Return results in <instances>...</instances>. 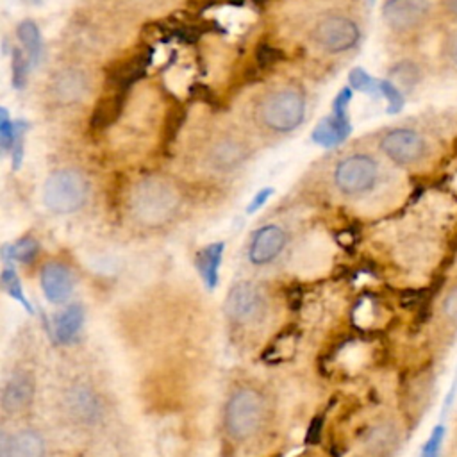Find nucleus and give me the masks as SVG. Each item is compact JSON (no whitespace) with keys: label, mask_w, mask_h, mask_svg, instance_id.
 Wrapping results in <instances>:
<instances>
[{"label":"nucleus","mask_w":457,"mask_h":457,"mask_svg":"<svg viewBox=\"0 0 457 457\" xmlns=\"http://www.w3.org/2000/svg\"><path fill=\"white\" fill-rule=\"evenodd\" d=\"M180 196L177 189L164 179H141L130 196V211L145 227L155 228L171 221L179 211Z\"/></svg>","instance_id":"f257e3e1"},{"label":"nucleus","mask_w":457,"mask_h":457,"mask_svg":"<svg viewBox=\"0 0 457 457\" xmlns=\"http://www.w3.org/2000/svg\"><path fill=\"white\" fill-rule=\"evenodd\" d=\"M305 116V96L300 87L286 86L262 98L259 104L261 123L273 132L295 130Z\"/></svg>","instance_id":"f03ea898"},{"label":"nucleus","mask_w":457,"mask_h":457,"mask_svg":"<svg viewBox=\"0 0 457 457\" xmlns=\"http://www.w3.org/2000/svg\"><path fill=\"white\" fill-rule=\"evenodd\" d=\"M89 186L86 177L71 168L52 171L43 184V204L55 214L79 211L87 200Z\"/></svg>","instance_id":"7ed1b4c3"},{"label":"nucleus","mask_w":457,"mask_h":457,"mask_svg":"<svg viewBox=\"0 0 457 457\" xmlns=\"http://www.w3.org/2000/svg\"><path fill=\"white\" fill-rule=\"evenodd\" d=\"M264 418V400L252 387L236 389L225 405V428L227 434L243 441L253 436Z\"/></svg>","instance_id":"20e7f679"},{"label":"nucleus","mask_w":457,"mask_h":457,"mask_svg":"<svg viewBox=\"0 0 457 457\" xmlns=\"http://www.w3.org/2000/svg\"><path fill=\"white\" fill-rule=\"evenodd\" d=\"M434 14V0H384L380 7L384 25L396 36L423 32Z\"/></svg>","instance_id":"39448f33"},{"label":"nucleus","mask_w":457,"mask_h":457,"mask_svg":"<svg viewBox=\"0 0 457 457\" xmlns=\"http://www.w3.org/2000/svg\"><path fill=\"white\" fill-rule=\"evenodd\" d=\"M380 177L378 162L370 154H352L341 159L334 170V184L345 196L370 193Z\"/></svg>","instance_id":"423d86ee"},{"label":"nucleus","mask_w":457,"mask_h":457,"mask_svg":"<svg viewBox=\"0 0 457 457\" xmlns=\"http://www.w3.org/2000/svg\"><path fill=\"white\" fill-rule=\"evenodd\" d=\"M378 150L393 164L412 168L425 161L428 154V143L425 136L412 127H393L380 136Z\"/></svg>","instance_id":"0eeeda50"},{"label":"nucleus","mask_w":457,"mask_h":457,"mask_svg":"<svg viewBox=\"0 0 457 457\" xmlns=\"http://www.w3.org/2000/svg\"><path fill=\"white\" fill-rule=\"evenodd\" d=\"M311 39L328 54H341L353 48L361 39L359 25L343 14H330L312 27Z\"/></svg>","instance_id":"6e6552de"},{"label":"nucleus","mask_w":457,"mask_h":457,"mask_svg":"<svg viewBox=\"0 0 457 457\" xmlns=\"http://www.w3.org/2000/svg\"><path fill=\"white\" fill-rule=\"evenodd\" d=\"M352 87L345 86L339 89L332 102L330 116L320 120V123L312 129V141L323 148H332L341 145L352 134V123L348 116V104L352 100Z\"/></svg>","instance_id":"1a4fd4ad"},{"label":"nucleus","mask_w":457,"mask_h":457,"mask_svg":"<svg viewBox=\"0 0 457 457\" xmlns=\"http://www.w3.org/2000/svg\"><path fill=\"white\" fill-rule=\"evenodd\" d=\"M264 305L261 289L252 282H237L230 287L225 298V314L237 323L253 320Z\"/></svg>","instance_id":"9d476101"},{"label":"nucleus","mask_w":457,"mask_h":457,"mask_svg":"<svg viewBox=\"0 0 457 457\" xmlns=\"http://www.w3.org/2000/svg\"><path fill=\"white\" fill-rule=\"evenodd\" d=\"M287 243V234L280 225H264L252 236L248 259L255 266H264L275 261Z\"/></svg>","instance_id":"9b49d317"},{"label":"nucleus","mask_w":457,"mask_h":457,"mask_svg":"<svg viewBox=\"0 0 457 457\" xmlns=\"http://www.w3.org/2000/svg\"><path fill=\"white\" fill-rule=\"evenodd\" d=\"M150 64H152V50L150 48L139 50L137 54L112 66V70L107 75V84L111 86L112 91L127 93L137 80L145 77Z\"/></svg>","instance_id":"f8f14e48"},{"label":"nucleus","mask_w":457,"mask_h":457,"mask_svg":"<svg viewBox=\"0 0 457 457\" xmlns=\"http://www.w3.org/2000/svg\"><path fill=\"white\" fill-rule=\"evenodd\" d=\"M39 282H41V289H43L46 300L52 303L66 302L75 286L70 268L57 261H50V262L43 264Z\"/></svg>","instance_id":"ddd939ff"},{"label":"nucleus","mask_w":457,"mask_h":457,"mask_svg":"<svg viewBox=\"0 0 457 457\" xmlns=\"http://www.w3.org/2000/svg\"><path fill=\"white\" fill-rule=\"evenodd\" d=\"M87 91V77L79 68H62L50 80V95L57 104L79 102Z\"/></svg>","instance_id":"4468645a"},{"label":"nucleus","mask_w":457,"mask_h":457,"mask_svg":"<svg viewBox=\"0 0 457 457\" xmlns=\"http://www.w3.org/2000/svg\"><path fill=\"white\" fill-rule=\"evenodd\" d=\"M34 396V378L29 371H14L2 391V409L18 412L25 409Z\"/></svg>","instance_id":"2eb2a0df"},{"label":"nucleus","mask_w":457,"mask_h":457,"mask_svg":"<svg viewBox=\"0 0 457 457\" xmlns=\"http://www.w3.org/2000/svg\"><path fill=\"white\" fill-rule=\"evenodd\" d=\"M125 98H127V93L112 91V89L105 96H102L95 104L91 118H89L91 129L93 130H105L111 125H114L118 121V118L121 116V112H123Z\"/></svg>","instance_id":"dca6fc26"},{"label":"nucleus","mask_w":457,"mask_h":457,"mask_svg":"<svg viewBox=\"0 0 457 457\" xmlns=\"http://www.w3.org/2000/svg\"><path fill=\"white\" fill-rule=\"evenodd\" d=\"M209 162L220 171H228L237 168L245 157H246V148L241 141L234 137H221L214 141V145L209 148Z\"/></svg>","instance_id":"f3484780"},{"label":"nucleus","mask_w":457,"mask_h":457,"mask_svg":"<svg viewBox=\"0 0 457 457\" xmlns=\"http://www.w3.org/2000/svg\"><path fill=\"white\" fill-rule=\"evenodd\" d=\"M2 457H45L43 437L36 430H20L2 439Z\"/></svg>","instance_id":"a211bd4d"},{"label":"nucleus","mask_w":457,"mask_h":457,"mask_svg":"<svg viewBox=\"0 0 457 457\" xmlns=\"http://www.w3.org/2000/svg\"><path fill=\"white\" fill-rule=\"evenodd\" d=\"M223 250H225V243L216 241V243H211V245L200 248L195 255L196 270H198L200 277L204 278L207 289H214L218 286V275H220Z\"/></svg>","instance_id":"6ab92c4d"},{"label":"nucleus","mask_w":457,"mask_h":457,"mask_svg":"<svg viewBox=\"0 0 457 457\" xmlns=\"http://www.w3.org/2000/svg\"><path fill=\"white\" fill-rule=\"evenodd\" d=\"M84 307L80 303H71L61 311L54 320V336L61 345H68L80 332L84 323Z\"/></svg>","instance_id":"aec40b11"},{"label":"nucleus","mask_w":457,"mask_h":457,"mask_svg":"<svg viewBox=\"0 0 457 457\" xmlns=\"http://www.w3.org/2000/svg\"><path fill=\"white\" fill-rule=\"evenodd\" d=\"M423 66L414 59H402L389 68V80L396 84L405 95L414 91L423 82Z\"/></svg>","instance_id":"412c9836"},{"label":"nucleus","mask_w":457,"mask_h":457,"mask_svg":"<svg viewBox=\"0 0 457 457\" xmlns=\"http://www.w3.org/2000/svg\"><path fill=\"white\" fill-rule=\"evenodd\" d=\"M16 36L20 39V45L30 62L36 66L41 61L43 55V41H41V32L39 27L32 20H23L16 27Z\"/></svg>","instance_id":"4be33fe9"},{"label":"nucleus","mask_w":457,"mask_h":457,"mask_svg":"<svg viewBox=\"0 0 457 457\" xmlns=\"http://www.w3.org/2000/svg\"><path fill=\"white\" fill-rule=\"evenodd\" d=\"M4 252L9 253V257L14 261L29 264L39 253V243L32 236H23L18 241H14L11 246H5Z\"/></svg>","instance_id":"5701e85b"},{"label":"nucleus","mask_w":457,"mask_h":457,"mask_svg":"<svg viewBox=\"0 0 457 457\" xmlns=\"http://www.w3.org/2000/svg\"><path fill=\"white\" fill-rule=\"evenodd\" d=\"M0 282H2L4 291H5L11 298H14L16 302H20V303H21V305L30 312V314L34 312V311H32L30 302L25 298V293H23L21 282H20L18 273H16V270H14L12 266H9V264H5V266H4V270H2V277H0Z\"/></svg>","instance_id":"b1692460"},{"label":"nucleus","mask_w":457,"mask_h":457,"mask_svg":"<svg viewBox=\"0 0 457 457\" xmlns=\"http://www.w3.org/2000/svg\"><path fill=\"white\" fill-rule=\"evenodd\" d=\"M348 84L353 91L364 95H380V80L370 75L364 68H352L348 73Z\"/></svg>","instance_id":"393cba45"},{"label":"nucleus","mask_w":457,"mask_h":457,"mask_svg":"<svg viewBox=\"0 0 457 457\" xmlns=\"http://www.w3.org/2000/svg\"><path fill=\"white\" fill-rule=\"evenodd\" d=\"M29 62L30 59L23 52V48L14 46L12 48V59H11V71H12V87L23 89L27 77H29Z\"/></svg>","instance_id":"a878e982"},{"label":"nucleus","mask_w":457,"mask_h":457,"mask_svg":"<svg viewBox=\"0 0 457 457\" xmlns=\"http://www.w3.org/2000/svg\"><path fill=\"white\" fill-rule=\"evenodd\" d=\"M380 96L386 98L389 114H398L405 107V93L389 79H380Z\"/></svg>","instance_id":"bb28decb"},{"label":"nucleus","mask_w":457,"mask_h":457,"mask_svg":"<svg viewBox=\"0 0 457 457\" xmlns=\"http://www.w3.org/2000/svg\"><path fill=\"white\" fill-rule=\"evenodd\" d=\"M255 64L259 70H268V68H273L275 64H278L280 61H284V52L273 45H268V43H261L257 48H255Z\"/></svg>","instance_id":"cd10ccee"},{"label":"nucleus","mask_w":457,"mask_h":457,"mask_svg":"<svg viewBox=\"0 0 457 457\" xmlns=\"http://www.w3.org/2000/svg\"><path fill=\"white\" fill-rule=\"evenodd\" d=\"M29 130V123L25 120H14V139L11 146V157H12V168L20 170L23 161V146H25V134Z\"/></svg>","instance_id":"c85d7f7f"},{"label":"nucleus","mask_w":457,"mask_h":457,"mask_svg":"<svg viewBox=\"0 0 457 457\" xmlns=\"http://www.w3.org/2000/svg\"><path fill=\"white\" fill-rule=\"evenodd\" d=\"M441 54L445 62L457 73V25L450 27L445 32L443 43H441Z\"/></svg>","instance_id":"c756f323"},{"label":"nucleus","mask_w":457,"mask_h":457,"mask_svg":"<svg viewBox=\"0 0 457 457\" xmlns=\"http://www.w3.org/2000/svg\"><path fill=\"white\" fill-rule=\"evenodd\" d=\"M445 436H446V428L445 425H436L427 441L423 443L421 446V457H439L441 455V448H443V441H445Z\"/></svg>","instance_id":"7c9ffc66"},{"label":"nucleus","mask_w":457,"mask_h":457,"mask_svg":"<svg viewBox=\"0 0 457 457\" xmlns=\"http://www.w3.org/2000/svg\"><path fill=\"white\" fill-rule=\"evenodd\" d=\"M441 312L443 316L457 325V280H453L441 296Z\"/></svg>","instance_id":"2f4dec72"},{"label":"nucleus","mask_w":457,"mask_h":457,"mask_svg":"<svg viewBox=\"0 0 457 457\" xmlns=\"http://www.w3.org/2000/svg\"><path fill=\"white\" fill-rule=\"evenodd\" d=\"M12 139H14V121H11L7 109L2 107L0 109V146L4 154L11 152Z\"/></svg>","instance_id":"473e14b6"},{"label":"nucleus","mask_w":457,"mask_h":457,"mask_svg":"<svg viewBox=\"0 0 457 457\" xmlns=\"http://www.w3.org/2000/svg\"><path fill=\"white\" fill-rule=\"evenodd\" d=\"M184 118H186V114H184V111H182L180 107H175V109H171V111L168 112L166 127H164V137H166V141H171V139L177 136V132H179V129H180Z\"/></svg>","instance_id":"72a5a7b5"},{"label":"nucleus","mask_w":457,"mask_h":457,"mask_svg":"<svg viewBox=\"0 0 457 457\" xmlns=\"http://www.w3.org/2000/svg\"><path fill=\"white\" fill-rule=\"evenodd\" d=\"M436 12L448 23L457 25V0H437Z\"/></svg>","instance_id":"f704fd0d"},{"label":"nucleus","mask_w":457,"mask_h":457,"mask_svg":"<svg viewBox=\"0 0 457 457\" xmlns=\"http://www.w3.org/2000/svg\"><path fill=\"white\" fill-rule=\"evenodd\" d=\"M273 195V187H262V189H259L255 195H253V198L250 200V204H248V207H246V212L248 214H253L255 211H259L266 202H268V198Z\"/></svg>","instance_id":"c9c22d12"},{"label":"nucleus","mask_w":457,"mask_h":457,"mask_svg":"<svg viewBox=\"0 0 457 457\" xmlns=\"http://www.w3.org/2000/svg\"><path fill=\"white\" fill-rule=\"evenodd\" d=\"M455 398H457V368H455V375H453V378H452V382H450V387H448V391H446V395H445V398H443V405H441V416H443V418H445V416L448 414V411L452 409Z\"/></svg>","instance_id":"e433bc0d"},{"label":"nucleus","mask_w":457,"mask_h":457,"mask_svg":"<svg viewBox=\"0 0 457 457\" xmlns=\"http://www.w3.org/2000/svg\"><path fill=\"white\" fill-rule=\"evenodd\" d=\"M321 428H323V416H316L312 418V421L309 423L307 428V436H305V443L307 445H314L320 441L321 437Z\"/></svg>","instance_id":"4c0bfd02"},{"label":"nucleus","mask_w":457,"mask_h":457,"mask_svg":"<svg viewBox=\"0 0 457 457\" xmlns=\"http://www.w3.org/2000/svg\"><path fill=\"white\" fill-rule=\"evenodd\" d=\"M228 4H232L234 7H241L245 4V0H228Z\"/></svg>","instance_id":"58836bf2"},{"label":"nucleus","mask_w":457,"mask_h":457,"mask_svg":"<svg viewBox=\"0 0 457 457\" xmlns=\"http://www.w3.org/2000/svg\"><path fill=\"white\" fill-rule=\"evenodd\" d=\"M370 4H375V0H370Z\"/></svg>","instance_id":"ea45409f"}]
</instances>
